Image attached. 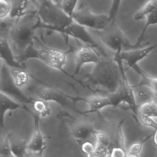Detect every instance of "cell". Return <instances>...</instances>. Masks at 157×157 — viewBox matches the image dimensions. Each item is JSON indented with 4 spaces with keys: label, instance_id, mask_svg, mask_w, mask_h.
Here are the masks:
<instances>
[{
    "label": "cell",
    "instance_id": "cell-4",
    "mask_svg": "<svg viewBox=\"0 0 157 157\" xmlns=\"http://www.w3.org/2000/svg\"><path fill=\"white\" fill-rule=\"evenodd\" d=\"M25 91L33 94L36 98L46 101L55 102L63 107L71 108L78 113L79 112L75 106L78 101V97L67 95L55 86L44 83L35 78H33L29 87Z\"/></svg>",
    "mask_w": 157,
    "mask_h": 157
},
{
    "label": "cell",
    "instance_id": "cell-33",
    "mask_svg": "<svg viewBox=\"0 0 157 157\" xmlns=\"http://www.w3.org/2000/svg\"><path fill=\"white\" fill-rule=\"evenodd\" d=\"M94 149H95V146L90 141H85L82 144V151L86 155L92 153L94 151Z\"/></svg>",
    "mask_w": 157,
    "mask_h": 157
},
{
    "label": "cell",
    "instance_id": "cell-18",
    "mask_svg": "<svg viewBox=\"0 0 157 157\" xmlns=\"http://www.w3.org/2000/svg\"><path fill=\"white\" fill-rule=\"evenodd\" d=\"M1 97V120L0 124L1 128L4 127V117L6 113L9 111H13L20 108H23L26 110L27 106L22 105L17 102L13 99L5 95L4 94L0 93Z\"/></svg>",
    "mask_w": 157,
    "mask_h": 157
},
{
    "label": "cell",
    "instance_id": "cell-2",
    "mask_svg": "<svg viewBox=\"0 0 157 157\" xmlns=\"http://www.w3.org/2000/svg\"><path fill=\"white\" fill-rule=\"evenodd\" d=\"M40 23L34 10L15 19L10 25L7 35L8 41L16 60L21 65L25 58L33 48L34 33L35 29L40 26Z\"/></svg>",
    "mask_w": 157,
    "mask_h": 157
},
{
    "label": "cell",
    "instance_id": "cell-37",
    "mask_svg": "<svg viewBox=\"0 0 157 157\" xmlns=\"http://www.w3.org/2000/svg\"><path fill=\"white\" fill-rule=\"evenodd\" d=\"M126 157H139L138 155H133V154H127L126 153Z\"/></svg>",
    "mask_w": 157,
    "mask_h": 157
},
{
    "label": "cell",
    "instance_id": "cell-13",
    "mask_svg": "<svg viewBox=\"0 0 157 157\" xmlns=\"http://www.w3.org/2000/svg\"><path fill=\"white\" fill-rule=\"evenodd\" d=\"M157 48V44L149 47L142 49H136L129 51H124L119 54V57L122 61L126 62L127 65L125 71L128 70L130 68H133L139 61L147 57L151 51Z\"/></svg>",
    "mask_w": 157,
    "mask_h": 157
},
{
    "label": "cell",
    "instance_id": "cell-3",
    "mask_svg": "<svg viewBox=\"0 0 157 157\" xmlns=\"http://www.w3.org/2000/svg\"><path fill=\"white\" fill-rule=\"evenodd\" d=\"M35 10L42 26L61 32L73 22L60 8L59 1H34Z\"/></svg>",
    "mask_w": 157,
    "mask_h": 157
},
{
    "label": "cell",
    "instance_id": "cell-8",
    "mask_svg": "<svg viewBox=\"0 0 157 157\" xmlns=\"http://www.w3.org/2000/svg\"><path fill=\"white\" fill-rule=\"evenodd\" d=\"M67 53L48 47H42L38 50L32 48L24 60L29 58H37L51 67L62 70L67 64Z\"/></svg>",
    "mask_w": 157,
    "mask_h": 157
},
{
    "label": "cell",
    "instance_id": "cell-11",
    "mask_svg": "<svg viewBox=\"0 0 157 157\" xmlns=\"http://www.w3.org/2000/svg\"><path fill=\"white\" fill-rule=\"evenodd\" d=\"M9 27L5 25L1 26V59L10 67H25L17 61L8 39Z\"/></svg>",
    "mask_w": 157,
    "mask_h": 157
},
{
    "label": "cell",
    "instance_id": "cell-17",
    "mask_svg": "<svg viewBox=\"0 0 157 157\" xmlns=\"http://www.w3.org/2000/svg\"><path fill=\"white\" fill-rule=\"evenodd\" d=\"M7 136L9 139L13 156L25 157L28 149V144L27 141L11 133H8Z\"/></svg>",
    "mask_w": 157,
    "mask_h": 157
},
{
    "label": "cell",
    "instance_id": "cell-23",
    "mask_svg": "<svg viewBox=\"0 0 157 157\" xmlns=\"http://www.w3.org/2000/svg\"><path fill=\"white\" fill-rule=\"evenodd\" d=\"M157 10V0L148 1L134 15V20L141 21Z\"/></svg>",
    "mask_w": 157,
    "mask_h": 157
},
{
    "label": "cell",
    "instance_id": "cell-28",
    "mask_svg": "<svg viewBox=\"0 0 157 157\" xmlns=\"http://www.w3.org/2000/svg\"><path fill=\"white\" fill-rule=\"evenodd\" d=\"M154 132H152L151 134L147 136L146 138L143 139L140 142H136L132 144L128 149L127 151V154H133V155H138L139 153L142 150L143 144L151 138L153 137Z\"/></svg>",
    "mask_w": 157,
    "mask_h": 157
},
{
    "label": "cell",
    "instance_id": "cell-14",
    "mask_svg": "<svg viewBox=\"0 0 157 157\" xmlns=\"http://www.w3.org/2000/svg\"><path fill=\"white\" fill-rule=\"evenodd\" d=\"M61 32H64L70 36L81 41L85 44L90 46L93 48L99 47L98 44L91 37L87 28L73 21Z\"/></svg>",
    "mask_w": 157,
    "mask_h": 157
},
{
    "label": "cell",
    "instance_id": "cell-24",
    "mask_svg": "<svg viewBox=\"0 0 157 157\" xmlns=\"http://www.w3.org/2000/svg\"><path fill=\"white\" fill-rule=\"evenodd\" d=\"M157 25V10L147 16L146 24H145L142 32L140 33V35L138 37L136 42L135 43V44H134L135 49H137L138 48L144 47V46L146 45L147 44L141 45V42H142L143 37L145 35V33L149 26H151V25Z\"/></svg>",
    "mask_w": 157,
    "mask_h": 157
},
{
    "label": "cell",
    "instance_id": "cell-25",
    "mask_svg": "<svg viewBox=\"0 0 157 157\" xmlns=\"http://www.w3.org/2000/svg\"><path fill=\"white\" fill-rule=\"evenodd\" d=\"M139 112L148 117L157 118V105L153 102H146L138 105Z\"/></svg>",
    "mask_w": 157,
    "mask_h": 157
},
{
    "label": "cell",
    "instance_id": "cell-31",
    "mask_svg": "<svg viewBox=\"0 0 157 157\" xmlns=\"http://www.w3.org/2000/svg\"><path fill=\"white\" fill-rule=\"evenodd\" d=\"M137 119L138 121L141 122L143 124L148 127H150L157 130V123L153 120L152 118L146 116L139 112Z\"/></svg>",
    "mask_w": 157,
    "mask_h": 157
},
{
    "label": "cell",
    "instance_id": "cell-22",
    "mask_svg": "<svg viewBox=\"0 0 157 157\" xmlns=\"http://www.w3.org/2000/svg\"><path fill=\"white\" fill-rule=\"evenodd\" d=\"M94 131V129L90 125L79 122L72 132V135L78 142L81 143L93 134Z\"/></svg>",
    "mask_w": 157,
    "mask_h": 157
},
{
    "label": "cell",
    "instance_id": "cell-38",
    "mask_svg": "<svg viewBox=\"0 0 157 157\" xmlns=\"http://www.w3.org/2000/svg\"><path fill=\"white\" fill-rule=\"evenodd\" d=\"M13 157V156H12V157Z\"/></svg>",
    "mask_w": 157,
    "mask_h": 157
},
{
    "label": "cell",
    "instance_id": "cell-6",
    "mask_svg": "<svg viewBox=\"0 0 157 157\" xmlns=\"http://www.w3.org/2000/svg\"><path fill=\"white\" fill-rule=\"evenodd\" d=\"M0 92L25 106L30 105L32 102V96L27 97L25 93L15 85L10 73L9 67L2 60L1 68Z\"/></svg>",
    "mask_w": 157,
    "mask_h": 157
},
{
    "label": "cell",
    "instance_id": "cell-35",
    "mask_svg": "<svg viewBox=\"0 0 157 157\" xmlns=\"http://www.w3.org/2000/svg\"><path fill=\"white\" fill-rule=\"evenodd\" d=\"M152 101L153 102L157 105V92L151 91V94Z\"/></svg>",
    "mask_w": 157,
    "mask_h": 157
},
{
    "label": "cell",
    "instance_id": "cell-29",
    "mask_svg": "<svg viewBox=\"0 0 157 157\" xmlns=\"http://www.w3.org/2000/svg\"><path fill=\"white\" fill-rule=\"evenodd\" d=\"M12 5L10 1H0V19L3 21L8 17H10Z\"/></svg>",
    "mask_w": 157,
    "mask_h": 157
},
{
    "label": "cell",
    "instance_id": "cell-15",
    "mask_svg": "<svg viewBox=\"0 0 157 157\" xmlns=\"http://www.w3.org/2000/svg\"><path fill=\"white\" fill-rule=\"evenodd\" d=\"M78 101H82L89 105V110L83 112L85 115L98 113L105 107L113 106L108 96H99L96 93H94L92 96L87 98L78 97Z\"/></svg>",
    "mask_w": 157,
    "mask_h": 157
},
{
    "label": "cell",
    "instance_id": "cell-16",
    "mask_svg": "<svg viewBox=\"0 0 157 157\" xmlns=\"http://www.w3.org/2000/svg\"><path fill=\"white\" fill-rule=\"evenodd\" d=\"M9 68L11 76L15 85L24 92L29 87L33 77L25 67H9Z\"/></svg>",
    "mask_w": 157,
    "mask_h": 157
},
{
    "label": "cell",
    "instance_id": "cell-32",
    "mask_svg": "<svg viewBox=\"0 0 157 157\" xmlns=\"http://www.w3.org/2000/svg\"><path fill=\"white\" fill-rule=\"evenodd\" d=\"M120 1H113L112 3V7L109 11V16L111 22L116 21V18L118 12V9L120 5Z\"/></svg>",
    "mask_w": 157,
    "mask_h": 157
},
{
    "label": "cell",
    "instance_id": "cell-7",
    "mask_svg": "<svg viewBox=\"0 0 157 157\" xmlns=\"http://www.w3.org/2000/svg\"><path fill=\"white\" fill-rule=\"evenodd\" d=\"M71 18L73 21L87 29L96 31L104 30L111 23L108 15L94 14L85 6L76 10Z\"/></svg>",
    "mask_w": 157,
    "mask_h": 157
},
{
    "label": "cell",
    "instance_id": "cell-36",
    "mask_svg": "<svg viewBox=\"0 0 157 157\" xmlns=\"http://www.w3.org/2000/svg\"><path fill=\"white\" fill-rule=\"evenodd\" d=\"M153 141H154V144H155L157 147V130L154 131V135L153 136Z\"/></svg>",
    "mask_w": 157,
    "mask_h": 157
},
{
    "label": "cell",
    "instance_id": "cell-5",
    "mask_svg": "<svg viewBox=\"0 0 157 157\" xmlns=\"http://www.w3.org/2000/svg\"><path fill=\"white\" fill-rule=\"evenodd\" d=\"M91 31L103 44L113 52L114 54H120L124 50L129 51L136 49L134 44L129 43L116 21L111 22L104 30Z\"/></svg>",
    "mask_w": 157,
    "mask_h": 157
},
{
    "label": "cell",
    "instance_id": "cell-21",
    "mask_svg": "<svg viewBox=\"0 0 157 157\" xmlns=\"http://www.w3.org/2000/svg\"><path fill=\"white\" fill-rule=\"evenodd\" d=\"M30 105L33 109V112L41 117H46L51 115L52 110L48 105V102L40 98L32 97Z\"/></svg>",
    "mask_w": 157,
    "mask_h": 157
},
{
    "label": "cell",
    "instance_id": "cell-30",
    "mask_svg": "<svg viewBox=\"0 0 157 157\" xmlns=\"http://www.w3.org/2000/svg\"><path fill=\"white\" fill-rule=\"evenodd\" d=\"M0 154L1 157H10L13 156L7 136L1 141Z\"/></svg>",
    "mask_w": 157,
    "mask_h": 157
},
{
    "label": "cell",
    "instance_id": "cell-19",
    "mask_svg": "<svg viewBox=\"0 0 157 157\" xmlns=\"http://www.w3.org/2000/svg\"><path fill=\"white\" fill-rule=\"evenodd\" d=\"M11 11L10 17L15 20L24 15L28 11V9L33 3V1L27 0H11Z\"/></svg>",
    "mask_w": 157,
    "mask_h": 157
},
{
    "label": "cell",
    "instance_id": "cell-27",
    "mask_svg": "<svg viewBox=\"0 0 157 157\" xmlns=\"http://www.w3.org/2000/svg\"><path fill=\"white\" fill-rule=\"evenodd\" d=\"M93 135L96 139V143L107 147L110 150L112 141L108 134L104 131L94 130Z\"/></svg>",
    "mask_w": 157,
    "mask_h": 157
},
{
    "label": "cell",
    "instance_id": "cell-1",
    "mask_svg": "<svg viewBox=\"0 0 157 157\" xmlns=\"http://www.w3.org/2000/svg\"><path fill=\"white\" fill-rule=\"evenodd\" d=\"M119 54H114L113 59L101 57L92 71L82 78L84 85L107 96L116 92L122 83L124 70Z\"/></svg>",
    "mask_w": 157,
    "mask_h": 157
},
{
    "label": "cell",
    "instance_id": "cell-20",
    "mask_svg": "<svg viewBox=\"0 0 157 157\" xmlns=\"http://www.w3.org/2000/svg\"><path fill=\"white\" fill-rule=\"evenodd\" d=\"M132 68L135 70L141 77L140 82L137 85L132 86L134 89L135 87L145 86L148 87L151 91L157 92V78H154L142 70L137 65L134 66Z\"/></svg>",
    "mask_w": 157,
    "mask_h": 157
},
{
    "label": "cell",
    "instance_id": "cell-26",
    "mask_svg": "<svg viewBox=\"0 0 157 157\" xmlns=\"http://www.w3.org/2000/svg\"><path fill=\"white\" fill-rule=\"evenodd\" d=\"M78 2V1L75 0H63L59 1L60 8L63 11L71 18L76 11Z\"/></svg>",
    "mask_w": 157,
    "mask_h": 157
},
{
    "label": "cell",
    "instance_id": "cell-34",
    "mask_svg": "<svg viewBox=\"0 0 157 157\" xmlns=\"http://www.w3.org/2000/svg\"><path fill=\"white\" fill-rule=\"evenodd\" d=\"M127 151L121 147H114L110 151V157H126Z\"/></svg>",
    "mask_w": 157,
    "mask_h": 157
},
{
    "label": "cell",
    "instance_id": "cell-10",
    "mask_svg": "<svg viewBox=\"0 0 157 157\" xmlns=\"http://www.w3.org/2000/svg\"><path fill=\"white\" fill-rule=\"evenodd\" d=\"M102 57L93 48L85 45L79 46L74 51V58L76 67L74 74L78 75L81 69L84 65L88 63L97 64Z\"/></svg>",
    "mask_w": 157,
    "mask_h": 157
},
{
    "label": "cell",
    "instance_id": "cell-9",
    "mask_svg": "<svg viewBox=\"0 0 157 157\" xmlns=\"http://www.w3.org/2000/svg\"><path fill=\"white\" fill-rule=\"evenodd\" d=\"M132 86L129 85L128 82L125 75V71L124 69L123 71L122 82L117 91L113 94L107 95L113 106H119L120 104H126L129 108L132 110L135 116V119L137 122L138 115L139 113L138 105L136 102L135 95Z\"/></svg>",
    "mask_w": 157,
    "mask_h": 157
},
{
    "label": "cell",
    "instance_id": "cell-12",
    "mask_svg": "<svg viewBox=\"0 0 157 157\" xmlns=\"http://www.w3.org/2000/svg\"><path fill=\"white\" fill-rule=\"evenodd\" d=\"M26 111L32 115L34 120L33 133L32 139L30 143L28 144V149L30 151L34 152L44 151L46 148L47 146L45 142V137L41 132L39 126L41 117L28 107Z\"/></svg>",
    "mask_w": 157,
    "mask_h": 157
}]
</instances>
